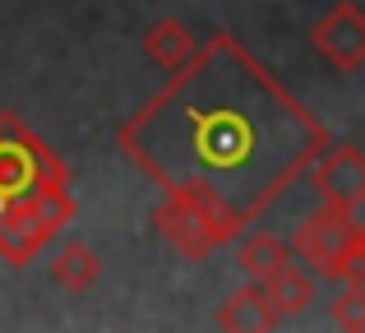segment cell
I'll return each instance as SVG.
<instances>
[{
  "instance_id": "obj_1",
  "label": "cell",
  "mask_w": 365,
  "mask_h": 333,
  "mask_svg": "<svg viewBox=\"0 0 365 333\" xmlns=\"http://www.w3.org/2000/svg\"><path fill=\"white\" fill-rule=\"evenodd\" d=\"M116 144L158 190L204 208L227 245L333 139L259 56L213 33L116 130Z\"/></svg>"
},
{
  "instance_id": "obj_2",
  "label": "cell",
  "mask_w": 365,
  "mask_h": 333,
  "mask_svg": "<svg viewBox=\"0 0 365 333\" xmlns=\"http://www.w3.org/2000/svg\"><path fill=\"white\" fill-rule=\"evenodd\" d=\"M292 250L329 282H365L361 222H356V213L342 208V204H319V213H310L296 227Z\"/></svg>"
},
{
  "instance_id": "obj_3",
  "label": "cell",
  "mask_w": 365,
  "mask_h": 333,
  "mask_svg": "<svg viewBox=\"0 0 365 333\" xmlns=\"http://www.w3.org/2000/svg\"><path fill=\"white\" fill-rule=\"evenodd\" d=\"M37 185H70V167L14 111H0V199H28Z\"/></svg>"
},
{
  "instance_id": "obj_4",
  "label": "cell",
  "mask_w": 365,
  "mask_h": 333,
  "mask_svg": "<svg viewBox=\"0 0 365 333\" xmlns=\"http://www.w3.org/2000/svg\"><path fill=\"white\" fill-rule=\"evenodd\" d=\"M310 42L338 74L361 70L365 65V9L351 5V0L333 5L329 14L310 28Z\"/></svg>"
},
{
  "instance_id": "obj_5",
  "label": "cell",
  "mask_w": 365,
  "mask_h": 333,
  "mask_svg": "<svg viewBox=\"0 0 365 333\" xmlns=\"http://www.w3.org/2000/svg\"><path fill=\"white\" fill-rule=\"evenodd\" d=\"M310 180L319 204H342L356 208L365 199V153L351 144H329L319 158L310 163Z\"/></svg>"
},
{
  "instance_id": "obj_6",
  "label": "cell",
  "mask_w": 365,
  "mask_h": 333,
  "mask_svg": "<svg viewBox=\"0 0 365 333\" xmlns=\"http://www.w3.org/2000/svg\"><path fill=\"white\" fill-rule=\"evenodd\" d=\"M153 222H158L162 241H167L176 255H185V260H204V255L217 250V236H213L208 213L195 208V204H185V199H176V195H167L158 208H153Z\"/></svg>"
},
{
  "instance_id": "obj_7",
  "label": "cell",
  "mask_w": 365,
  "mask_h": 333,
  "mask_svg": "<svg viewBox=\"0 0 365 333\" xmlns=\"http://www.w3.org/2000/svg\"><path fill=\"white\" fill-rule=\"evenodd\" d=\"M51 236L56 232L33 213L28 199H0V260H5V264L19 269V264L37 260Z\"/></svg>"
},
{
  "instance_id": "obj_8",
  "label": "cell",
  "mask_w": 365,
  "mask_h": 333,
  "mask_svg": "<svg viewBox=\"0 0 365 333\" xmlns=\"http://www.w3.org/2000/svg\"><path fill=\"white\" fill-rule=\"evenodd\" d=\"M277 324H282V315L273 310L264 282H255V278H245V287L232 292L217 306V329H227V333H268Z\"/></svg>"
},
{
  "instance_id": "obj_9",
  "label": "cell",
  "mask_w": 365,
  "mask_h": 333,
  "mask_svg": "<svg viewBox=\"0 0 365 333\" xmlns=\"http://www.w3.org/2000/svg\"><path fill=\"white\" fill-rule=\"evenodd\" d=\"M195 46H199V37L190 33V24H180V19H158V24L143 33V56H148L158 70H180V65L195 56Z\"/></svg>"
},
{
  "instance_id": "obj_10",
  "label": "cell",
  "mask_w": 365,
  "mask_h": 333,
  "mask_svg": "<svg viewBox=\"0 0 365 333\" xmlns=\"http://www.w3.org/2000/svg\"><path fill=\"white\" fill-rule=\"evenodd\" d=\"M46 269H51V282H56V287L74 292V297H79V292H88L93 282L102 278L98 250H93V245H83V241H65L61 250L51 255V264H46Z\"/></svg>"
},
{
  "instance_id": "obj_11",
  "label": "cell",
  "mask_w": 365,
  "mask_h": 333,
  "mask_svg": "<svg viewBox=\"0 0 365 333\" xmlns=\"http://www.w3.org/2000/svg\"><path fill=\"white\" fill-rule=\"evenodd\" d=\"M264 292H268V301H273L277 315L292 319V315H301V310H310V301H314V273H305L301 264L287 260L282 269H273L264 278Z\"/></svg>"
},
{
  "instance_id": "obj_12",
  "label": "cell",
  "mask_w": 365,
  "mask_h": 333,
  "mask_svg": "<svg viewBox=\"0 0 365 333\" xmlns=\"http://www.w3.org/2000/svg\"><path fill=\"white\" fill-rule=\"evenodd\" d=\"M236 241H241V250H236V269H241L245 278H255V282H264L273 269H282V264L292 260V250H287L273 232H250V236L241 232Z\"/></svg>"
},
{
  "instance_id": "obj_13",
  "label": "cell",
  "mask_w": 365,
  "mask_h": 333,
  "mask_svg": "<svg viewBox=\"0 0 365 333\" xmlns=\"http://www.w3.org/2000/svg\"><path fill=\"white\" fill-rule=\"evenodd\" d=\"M329 315L342 333H365V282H342V292L329 301Z\"/></svg>"
},
{
  "instance_id": "obj_14",
  "label": "cell",
  "mask_w": 365,
  "mask_h": 333,
  "mask_svg": "<svg viewBox=\"0 0 365 333\" xmlns=\"http://www.w3.org/2000/svg\"><path fill=\"white\" fill-rule=\"evenodd\" d=\"M361 264H365V222H361Z\"/></svg>"
}]
</instances>
